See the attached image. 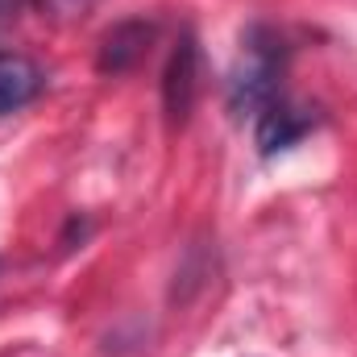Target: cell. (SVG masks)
Returning a JSON list of instances; mask_svg holds the SVG:
<instances>
[{"mask_svg":"<svg viewBox=\"0 0 357 357\" xmlns=\"http://www.w3.org/2000/svg\"><path fill=\"white\" fill-rule=\"evenodd\" d=\"M287 42L270 25H250L241 33V54L229 71V108L237 116H258L266 104L282 96V71H287Z\"/></svg>","mask_w":357,"mask_h":357,"instance_id":"1","label":"cell"},{"mask_svg":"<svg viewBox=\"0 0 357 357\" xmlns=\"http://www.w3.org/2000/svg\"><path fill=\"white\" fill-rule=\"evenodd\" d=\"M199 96V46L191 33H183L171 50V63L162 71V108L171 116V125H183L195 108Z\"/></svg>","mask_w":357,"mask_h":357,"instance_id":"2","label":"cell"},{"mask_svg":"<svg viewBox=\"0 0 357 357\" xmlns=\"http://www.w3.org/2000/svg\"><path fill=\"white\" fill-rule=\"evenodd\" d=\"M312 129H316L312 108H299V104H291V100H282V96H278L274 104H266V108L258 112V121H254V137H258V150H262V154L291 150V146L303 142Z\"/></svg>","mask_w":357,"mask_h":357,"instance_id":"3","label":"cell"},{"mask_svg":"<svg viewBox=\"0 0 357 357\" xmlns=\"http://www.w3.org/2000/svg\"><path fill=\"white\" fill-rule=\"evenodd\" d=\"M154 38H158V29H154L150 21H121L116 29L104 33L96 67H100L104 75H121V71H129V67H137V63L146 59V50H150Z\"/></svg>","mask_w":357,"mask_h":357,"instance_id":"4","label":"cell"},{"mask_svg":"<svg viewBox=\"0 0 357 357\" xmlns=\"http://www.w3.org/2000/svg\"><path fill=\"white\" fill-rule=\"evenodd\" d=\"M42 91V67L25 54L0 50V116L25 108Z\"/></svg>","mask_w":357,"mask_h":357,"instance_id":"5","label":"cell"},{"mask_svg":"<svg viewBox=\"0 0 357 357\" xmlns=\"http://www.w3.org/2000/svg\"><path fill=\"white\" fill-rule=\"evenodd\" d=\"M33 4H38V13H42V17H50V21L67 25V21H84L100 0H33Z\"/></svg>","mask_w":357,"mask_h":357,"instance_id":"6","label":"cell"},{"mask_svg":"<svg viewBox=\"0 0 357 357\" xmlns=\"http://www.w3.org/2000/svg\"><path fill=\"white\" fill-rule=\"evenodd\" d=\"M13 8H17V0H0V25L13 17Z\"/></svg>","mask_w":357,"mask_h":357,"instance_id":"7","label":"cell"}]
</instances>
